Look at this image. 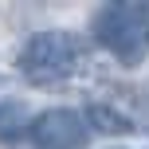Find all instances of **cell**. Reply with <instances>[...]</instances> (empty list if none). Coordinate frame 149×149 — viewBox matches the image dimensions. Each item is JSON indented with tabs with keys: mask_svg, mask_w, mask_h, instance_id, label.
I'll list each match as a JSON object with an SVG mask.
<instances>
[{
	"mask_svg": "<svg viewBox=\"0 0 149 149\" xmlns=\"http://www.w3.org/2000/svg\"><path fill=\"white\" fill-rule=\"evenodd\" d=\"M82 59V43L71 36V31H39L24 43L20 51V71L28 82H39V86H51V82H63L79 71Z\"/></svg>",
	"mask_w": 149,
	"mask_h": 149,
	"instance_id": "2",
	"label": "cell"
},
{
	"mask_svg": "<svg viewBox=\"0 0 149 149\" xmlns=\"http://www.w3.org/2000/svg\"><path fill=\"white\" fill-rule=\"evenodd\" d=\"M86 126H94L98 134H130L134 130V122L126 118V114H118V110H110V106H102V102H94V106H86Z\"/></svg>",
	"mask_w": 149,
	"mask_h": 149,
	"instance_id": "4",
	"label": "cell"
},
{
	"mask_svg": "<svg viewBox=\"0 0 149 149\" xmlns=\"http://www.w3.org/2000/svg\"><path fill=\"white\" fill-rule=\"evenodd\" d=\"M31 145L36 149H82L90 137V126L79 110H67V106H55V110H43L28 130Z\"/></svg>",
	"mask_w": 149,
	"mask_h": 149,
	"instance_id": "3",
	"label": "cell"
},
{
	"mask_svg": "<svg viewBox=\"0 0 149 149\" xmlns=\"http://www.w3.org/2000/svg\"><path fill=\"white\" fill-rule=\"evenodd\" d=\"M94 39L126 67H137L145 55L149 36V8L145 4H102L90 20Z\"/></svg>",
	"mask_w": 149,
	"mask_h": 149,
	"instance_id": "1",
	"label": "cell"
}]
</instances>
